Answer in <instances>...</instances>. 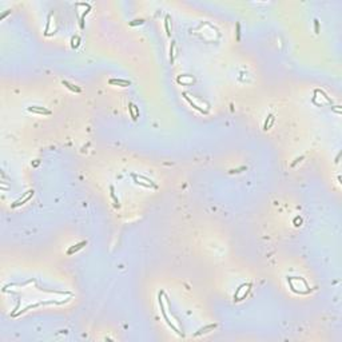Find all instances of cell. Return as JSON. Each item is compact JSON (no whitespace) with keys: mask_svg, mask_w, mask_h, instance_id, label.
I'll list each match as a JSON object with an SVG mask.
<instances>
[{"mask_svg":"<svg viewBox=\"0 0 342 342\" xmlns=\"http://www.w3.org/2000/svg\"><path fill=\"white\" fill-rule=\"evenodd\" d=\"M128 110H130V112H131V118L134 119V120H136V119H138V115H139L138 108L135 107L132 103H130V106H128Z\"/></svg>","mask_w":342,"mask_h":342,"instance_id":"obj_5","label":"cell"},{"mask_svg":"<svg viewBox=\"0 0 342 342\" xmlns=\"http://www.w3.org/2000/svg\"><path fill=\"white\" fill-rule=\"evenodd\" d=\"M174 47H175V42L171 43V48H170V62L171 63L174 62V55H175L174 54Z\"/></svg>","mask_w":342,"mask_h":342,"instance_id":"obj_10","label":"cell"},{"mask_svg":"<svg viewBox=\"0 0 342 342\" xmlns=\"http://www.w3.org/2000/svg\"><path fill=\"white\" fill-rule=\"evenodd\" d=\"M217 328V325H209V326H206V328H202V329H199V332L197 333L195 335H199V334H202V333H207V330H213V329H215Z\"/></svg>","mask_w":342,"mask_h":342,"instance_id":"obj_9","label":"cell"},{"mask_svg":"<svg viewBox=\"0 0 342 342\" xmlns=\"http://www.w3.org/2000/svg\"><path fill=\"white\" fill-rule=\"evenodd\" d=\"M84 245H87V241H83V242H80V243H78V245H75L74 247H71V249L67 251V254H70V255H71V254H74L75 251H78L79 249H82Z\"/></svg>","mask_w":342,"mask_h":342,"instance_id":"obj_6","label":"cell"},{"mask_svg":"<svg viewBox=\"0 0 342 342\" xmlns=\"http://www.w3.org/2000/svg\"><path fill=\"white\" fill-rule=\"evenodd\" d=\"M243 289H245V285H242V286H241V287L238 289V290H237V294H235V298H237V301H241V299H242V298L246 295V294L249 293L250 286L246 287V290H243Z\"/></svg>","mask_w":342,"mask_h":342,"instance_id":"obj_1","label":"cell"},{"mask_svg":"<svg viewBox=\"0 0 342 342\" xmlns=\"http://www.w3.org/2000/svg\"><path fill=\"white\" fill-rule=\"evenodd\" d=\"M142 23H143V20H142V19H139V20H134V21H131L130 24H131V25H136V24H142Z\"/></svg>","mask_w":342,"mask_h":342,"instance_id":"obj_14","label":"cell"},{"mask_svg":"<svg viewBox=\"0 0 342 342\" xmlns=\"http://www.w3.org/2000/svg\"><path fill=\"white\" fill-rule=\"evenodd\" d=\"M110 83L111 84H119V86H122V87H127L131 84L130 80H123V79H111Z\"/></svg>","mask_w":342,"mask_h":342,"instance_id":"obj_4","label":"cell"},{"mask_svg":"<svg viewBox=\"0 0 342 342\" xmlns=\"http://www.w3.org/2000/svg\"><path fill=\"white\" fill-rule=\"evenodd\" d=\"M169 20H170V16H169V15H167V16H166V23H164V25H166V31H167V35H169V36H170V34H171V32H170V27H169Z\"/></svg>","mask_w":342,"mask_h":342,"instance_id":"obj_12","label":"cell"},{"mask_svg":"<svg viewBox=\"0 0 342 342\" xmlns=\"http://www.w3.org/2000/svg\"><path fill=\"white\" fill-rule=\"evenodd\" d=\"M63 86H66L68 90L74 91V92H80V88H79V87H76V86H74V84L68 83L67 80H63Z\"/></svg>","mask_w":342,"mask_h":342,"instance_id":"obj_8","label":"cell"},{"mask_svg":"<svg viewBox=\"0 0 342 342\" xmlns=\"http://www.w3.org/2000/svg\"><path fill=\"white\" fill-rule=\"evenodd\" d=\"M314 25H315V34L319 32V25H318V20H314Z\"/></svg>","mask_w":342,"mask_h":342,"instance_id":"obj_15","label":"cell"},{"mask_svg":"<svg viewBox=\"0 0 342 342\" xmlns=\"http://www.w3.org/2000/svg\"><path fill=\"white\" fill-rule=\"evenodd\" d=\"M28 110L32 111V112H36V114H45V115H50V114H51V111H50V110H45V108L38 107V106H32V107H30Z\"/></svg>","mask_w":342,"mask_h":342,"instance_id":"obj_3","label":"cell"},{"mask_svg":"<svg viewBox=\"0 0 342 342\" xmlns=\"http://www.w3.org/2000/svg\"><path fill=\"white\" fill-rule=\"evenodd\" d=\"M79 40H80L79 36H75V38H72V47H74V48L79 45Z\"/></svg>","mask_w":342,"mask_h":342,"instance_id":"obj_11","label":"cell"},{"mask_svg":"<svg viewBox=\"0 0 342 342\" xmlns=\"http://www.w3.org/2000/svg\"><path fill=\"white\" fill-rule=\"evenodd\" d=\"M239 28H241V24H239V23H237V40H239V39H241V31H239Z\"/></svg>","mask_w":342,"mask_h":342,"instance_id":"obj_13","label":"cell"},{"mask_svg":"<svg viewBox=\"0 0 342 342\" xmlns=\"http://www.w3.org/2000/svg\"><path fill=\"white\" fill-rule=\"evenodd\" d=\"M178 82L182 83V84H190V83H193L194 82V79L193 78H190V76H187V75H183V76H179V78H178Z\"/></svg>","mask_w":342,"mask_h":342,"instance_id":"obj_7","label":"cell"},{"mask_svg":"<svg viewBox=\"0 0 342 342\" xmlns=\"http://www.w3.org/2000/svg\"><path fill=\"white\" fill-rule=\"evenodd\" d=\"M32 195H34V190H30V191H27V194H25V197L23 198V199H21V198H20V199H19V200H16V202H15V203L12 204V207H16V206H20V204H23V203H24V202H27V200L30 199V198H31Z\"/></svg>","mask_w":342,"mask_h":342,"instance_id":"obj_2","label":"cell"}]
</instances>
